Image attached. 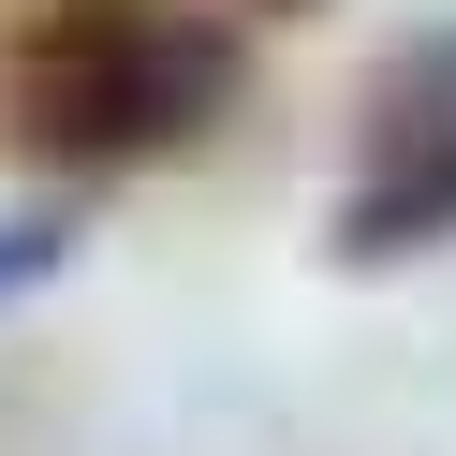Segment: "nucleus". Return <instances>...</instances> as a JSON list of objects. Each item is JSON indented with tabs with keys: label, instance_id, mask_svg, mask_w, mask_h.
Listing matches in <instances>:
<instances>
[{
	"label": "nucleus",
	"instance_id": "f257e3e1",
	"mask_svg": "<svg viewBox=\"0 0 456 456\" xmlns=\"http://www.w3.org/2000/svg\"><path fill=\"white\" fill-rule=\"evenodd\" d=\"M0 103H15V148L30 162L118 177V162L191 148V133L236 103V45H221L207 15H177V0H60V15L15 45Z\"/></svg>",
	"mask_w": 456,
	"mask_h": 456
},
{
	"label": "nucleus",
	"instance_id": "f03ea898",
	"mask_svg": "<svg viewBox=\"0 0 456 456\" xmlns=\"http://www.w3.org/2000/svg\"><path fill=\"white\" fill-rule=\"evenodd\" d=\"M456 236V30L397 45L354 118V191H338V265H412Z\"/></svg>",
	"mask_w": 456,
	"mask_h": 456
},
{
	"label": "nucleus",
	"instance_id": "7ed1b4c3",
	"mask_svg": "<svg viewBox=\"0 0 456 456\" xmlns=\"http://www.w3.org/2000/svg\"><path fill=\"white\" fill-rule=\"evenodd\" d=\"M45 265H60V221H0V295H30Z\"/></svg>",
	"mask_w": 456,
	"mask_h": 456
}]
</instances>
